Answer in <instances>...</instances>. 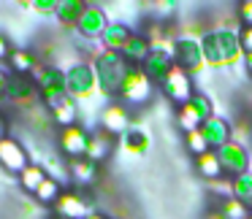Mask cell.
<instances>
[{"label": "cell", "mask_w": 252, "mask_h": 219, "mask_svg": "<svg viewBox=\"0 0 252 219\" xmlns=\"http://www.w3.org/2000/svg\"><path fill=\"white\" fill-rule=\"evenodd\" d=\"M201 49L209 68H233L239 65L241 55H244L239 33L228 27H209L206 35L201 38Z\"/></svg>", "instance_id": "cell-1"}, {"label": "cell", "mask_w": 252, "mask_h": 219, "mask_svg": "<svg viewBox=\"0 0 252 219\" xmlns=\"http://www.w3.org/2000/svg\"><path fill=\"white\" fill-rule=\"evenodd\" d=\"M93 68H95V76H98V89L103 98H114L120 95L122 84H125L127 73H130V62L125 60L122 52H106L100 49L93 60Z\"/></svg>", "instance_id": "cell-2"}, {"label": "cell", "mask_w": 252, "mask_h": 219, "mask_svg": "<svg viewBox=\"0 0 252 219\" xmlns=\"http://www.w3.org/2000/svg\"><path fill=\"white\" fill-rule=\"evenodd\" d=\"M212 116H214L212 100H209L203 92H195L190 103L179 106V111H176V125H179L185 133H192V130H201V125L206 119H212Z\"/></svg>", "instance_id": "cell-3"}, {"label": "cell", "mask_w": 252, "mask_h": 219, "mask_svg": "<svg viewBox=\"0 0 252 219\" xmlns=\"http://www.w3.org/2000/svg\"><path fill=\"white\" fill-rule=\"evenodd\" d=\"M65 79H68V95L76 100H87L93 98L98 89V76H95V68L90 62H76L65 71Z\"/></svg>", "instance_id": "cell-4"}, {"label": "cell", "mask_w": 252, "mask_h": 219, "mask_svg": "<svg viewBox=\"0 0 252 219\" xmlns=\"http://www.w3.org/2000/svg\"><path fill=\"white\" fill-rule=\"evenodd\" d=\"M174 65L187 71L190 76L201 73L206 68L203 60V49H201V38H187V35H176V46H174Z\"/></svg>", "instance_id": "cell-5"}, {"label": "cell", "mask_w": 252, "mask_h": 219, "mask_svg": "<svg viewBox=\"0 0 252 219\" xmlns=\"http://www.w3.org/2000/svg\"><path fill=\"white\" fill-rule=\"evenodd\" d=\"M38 76H35V82H38V92L44 95V100L49 106H57L60 100L68 98V79L63 71H57V68H38Z\"/></svg>", "instance_id": "cell-6"}, {"label": "cell", "mask_w": 252, "mask_h": 219, "mask_svg": "<svg viewBox=\"0 0 252 219\" xmlns=\"http://www.w3.org/2000/svg\"><path fill=\"white\" fill-rule=\"evenodd\" d=\"M217 157H220V165H222V173H228L230 179H239V176H244L252 170V160H250V154H247V149L239 146V143H233V141L220 146Z\"/></svg>", "instance_id": "cell-7"}, {"label": "cell", "mask_w": 252, "mask_h": 219, "mask_svg": "<svg viewBox=\"0 0 252 219\" xmlns=\"http://www.w3.org/2000/svg\"><path fill=\"white\" fill-rule=\"evenodd\" d=\"M149 95H152V82L141 71V65H133L125 84H122V89H120V98L130 106H144L149 100Z\"/></svg>", "instance_id": "cell-8"}, {"label": "cell", "mask_w": 252, "mask_h": 219, "mask_svg": "<svg viewBox=\"0 0 252 219\" xmlns=\"http://www.w3.org/2000/svg\"><path fill=\"white\" fill-rule=\"evenodd\" d=\"M160 89H163V95L171 100V103H176V106L190 103L192 95H195V92H192V79H190V73L182 71V68H176V65H174V71L168 73V79L160 84Z\"/></svg>", "instance_id": "cell-9"}, {"label": "cell", "mask_w": 252, "mask_h": 219, "mask_svg": "<svg viewBox=\"0 0 252 219\" xmlns=\"http://www.w3.org/2000/svg\"><path fill=\"white\" fill-rule=\"evenodd\" d=\"M133 127L130 114L122 103H109L103 111H100V130L109 133V136H125L127 130Z\"/></svg>", "instance_id": "cell-10"}, {"label": "cell", "mask_w": 252, "mask_h": 219, "mask_svg": "<svg viewBox=\"0 0 252 219\" xmlns=\"http://www.w3.org/2000/svg\"><path fill=\"white\" fill-rule=\"evenodd\" d=\"M0 165L6 170H11V173H22L30 165L28 152H25V146L17 138H3L0 141Z\"/></svg>", "instance_id": "cell-11"}, {"label": "cell", "mask_w": 252, "mask_h": 219, "mask_svg": "<svg viewBox=\"0 0 252 219\" xmlns=\"http://www.w3.org/2000/svg\"><path fill=\"white\" fill-rule=\"evenodd\" d=\"M87 146H90V136H87L84 127L73 125V127L60 130V149H63V154H68V157H73V160H82V157H87Z\"/></svg>", "instance_id": "cell-12"}, {"label": "cell", "mask_w": 252, "mask_h": 219, "mask_svg": "<svg viewBox=\"0 0 252 219\" xmlns=\"http://www.w3.org/2000/svg\"><path fill=\"white\" fill-rule=\"evenodd\" d=\"M55 211L60 219H87L90 214H93V208H90L87 200H84L82 195H76V192H63L55 203Z\"/></svg>", "instance_id": "cell-13"}, {"label": "cell", "mask_w": 252, "mask_h": 219, "mask_svg": "<svg viewBox=\"0 0 252 219\" xmlns=\"http://www.w3.org/2000/svg\"><path fill=\"white\" fill-rule=\"evenodd\" d=\"M141 71L147 73V79L152 84H163L165 79H168V73L174 71V57L163 55V52H152V55L141 62Z\"/></svg>", "instance_id": "cell-14"}, {"label": "cell", "mask_w": 252, "mask_h": 219, "mask_svg": "<svg viewBox=\"0 0 252 219\" xmlns=\"http://www.w3.org/2000/svg\"><path fill=\"white\" fill-rule=\"evenodd\" d=\"M230 130H233V125H230L228 119H222V116H212V119H206L201 125V133L203 138L209 141V146L217 152L220 146H225V143H230Z\"/></svg>", "instance_id": "cell-15"}, {"label": "cell", "mask_w": 252, "mask_h": 219, "mask_svg": "<svg viewBox=\"0 0 252 219\" xmlns=\"http://www.w3.org/2000/svg\"><path fill=\"white\" fill-rule=\"evenodd\" d=\"M106 27H109V19H106V14L100 11L98 6H87V11H84L82 22H79V35H84V38H103Z\"/></svg>", "instance_id": "cell-16"}, {"label": "cell", "mask_w": 252, "mask_h": 219, "mask_svg": "<svg viewBox=\"0 0 252 219\" xmlns=\"http://www.w3.org/2000/svg\"><path fill=\"white\" fill-rule=\"evenodd\" d=\"M6 92H8V98H11L14 103L30 106L35 100V84L30 82V79H25V76H11L8 84H6Z\"/></svg>", "instance_id": "cell-17"}, {"label": "cell", "mask_w": 252, "mask_h": 219, "mask_svg": "<svg viewBox=\"0 0 252 219\" xmlns=\"http://www.w3.org/2000/svg\"><path fill=\"white\" fill-rule=\"evenodd\" d=\"M130 35H133V30L127 27V25H122V22H109V27H106L100 44H103L106 52H122V49H125V44L130 41Z\"/></svg>", "instance_id": "cell-18"}, {"label": "cell", "mask_w": 252, "mask_h": 219, "mask_svg": "<svg viewBox=\"0 0 252 219\" xmlns=\"http://www.w3.org/2000/svg\"><path fill=\"white\" fill-rule=\"evenodd\" d=\"M122 55H125V60L130 62V65H141V62L147 60L149 55H152V44H149L147 35L133 33L130 41L125 44V49H122Z\"/></svg>", "instance_id": "cell-19"}, {"label": "cell", "mask_w": 252, "mask_h": 219, "mask_svg": "<svg viewBox=\"0 0 252 219\" xmlns=\"http://www.w3.org/2000/svg\"><path fill=\"white\" fill-rule=\"evenodd\" d=\"M111 149H114V136H109V133L98 130L90 136V146H87V160H93V163H100V160H106L111 154Z\"/></svg>", "instance_id": "cell-20"}, {"label": "cell", "mask_w": 252, "mask_h": 219, "mask_svg": "<svg viewBox=\"0 0 252 219\" xmlns=\"http://www.w3.org/2000/svg\"><path fill=\"white\" fill-rule=\"evenodd\" d=\"M84 11H87V3H82V0H63V3H57V17H60V22L65 27H79Z\"/></svg>", "instance_id": "cell-21"}, {"label": "cell", "mask_w": 252, "mask_h": 219, "mask_svg": "<svg viewBox=\"0 0 252 219\" xmlns=\"http://www.w3.org/2000/svg\"><path fill=\"white\" fill-rule=\"evenodd\" d=\"M122 149H125L127 154H133V157H141V154L149 149V136L138 125H133L130 130L122 136Z\"/></svg>", "instance_id": "cell-22"}, {"label": "cell", "mask_w": 252, "mask_h": 219, "mask_svg": "<svg viewBox=\"0 0 252 219\" xmlns=\"http://www.w3.org/2000/svg\"><path fill=\"white\" fill-rule=\"evenodd\" d=\"M52 119L65 130V127H73L76 125V100L68 95L65 100H60L57 106H52Z\"/></svg>", "instance_id": "cell-23"}, {"label": "cell", "mask_w": 252, "mask_h": 219, "mask_svg": "<svg viewBox=\"0 0 252 219\" xmlns=\"http://www.w3.org/2000/svg\"><path fill=\"white\" fill-rule=\"evenodd\" d=\"M46 181V170H44V165H35V163H30L28 168L19 173V184H22V190L25 192H30V195H35L38 192V187Z\"/></svg>", "instance_id": "cell-24"}, {"label": "cell", "mask_w": 252, "mask_h": 219, "mask_svg": "<svg viewBox=\"0 0 252 219\" xmlns=\"http://www.w3.org/2000/svg\"><path fill=\"white\" fill-rule=\"evenodd\" d=\"M68 173H71L79 184H90V181H95V176H98V163H93V160H87V157L73 160Z\"/></svg>", "instance_id": "cell-25"}, {"label": "cell", "mask_w": 252, "mask_h": 219, "mask_svg": "<svg viewBox=\"0 0 252 219\" xmlns=\"http://www.w3.org/2000/svg\"><path fill=\"white\" fill-rule=\"evenodd\" d=\"M195 168H198V173H201L203 179H209V181H214V179H220V176H222V165H220V157H217V152H214V149L198 157Z\"/></svg>", "instance_id": "cell-26"}, {"label": "cell", "mask_w": 252, "mask_h": 219, "mask_svg": "<svg viewBox=\"0 0 252 219\" xmlns=\"http://www.w3.org/2000/svg\"><path fill=\"white\" fill-rule=\"evenodd\" d=\"M233 197L247 208V211H252V170L244 176H239V179H233Z\"/></svg>", "instance_id": "cell-27"}, {"label": "cell", "mask_w": 252, "mask_h": 219, "mask_svg": "<svg viewBox=\"0 0 252 219\" xmlns=\"http://www.w3.org/2000/svg\"><path fill=\"white\" fill-rule=\"evenodd\" d=\"M60 181L55 179V176H46V181L38 187V192H35V197H38L41 203H57V197H60Z\"/></svg>", "instance_id": "cell-28"}, {"label": "cell", "mask_w": 252, "mask_h": 219, "mask_svg": "<svg viewBox=\"0 0 252 219\" xmlns=\"http://www.w3.org/2000/svg\"><path fill=\"white\" fill-rule=\"evenodd\" d=\"M230 141L239 143V146H244V149L250 146V143H252V122H250V119L236 122L233 130H230Z\"/></svg>", "instance_id": "cell-29"}, {"label": "cell", "mask_w": 252, "mask_h": 219, "mask_svg": "<svg viewBox=\"0 0 252 219\" xmlns=\"http://www.w3.org/2000/svg\"><path fill=\"white\" fill-rule=\"evenodd\" d=\"M187 149H190V152L195 154V157H201V154L212 152V146H209V141L203 138V133H201V130L187 133Z\"/></svg>", "instance_id": "cell-30"}, {"label": "cell", "mask_w": 252, "mask_h": 219, "mask_svg": "<svg viewBox=\"0 0 252 219\" xmlns=\"http://www.w3.org/2000/svg\"><path fill=\"white\" fill-rule=\"evenodd\" d=\"M220 211H222L228 219H247V217H250V211H247V208L241 206L236 197H230V200H222V208H220Z\"/></svg>", "instance_id": "cell-31"}, {"label": "cell", "mask_w": 252, "mask_h": 219, "mask_svg": "<svg viewBox=\"0 0 252 219\" xmlns=\"http://www.w3.org/2000/svg\"><path fill=\"white\" fill-rule=\"evenodd\" d=\"M209 190L214 195H222L225 200H230L233 197V179H214V181H209Z\"/></svg>", "instance_id": "cell-32"}, {"label": "cell", "mask_w": 252, "mask_h": 219, "mask_svg": "<svg viewBox=\"0 0 252 219\" xmlns=\"http://www.w3.org/2000/svg\"><path fill=\"white\" fill-rule=\"evenodd\" d=\"M11 65H14V71L28 73L30 68H33V57H30L28 52H14V55H11Z\"/></svg>", "instance_id": "cell-33"}, {"label": "cell", "mask_w": 252, "mask_h": 219, "mask_svg": "<svg viewBox=\"0 0 252 219\" xmlns=\"http://www.w3.org/2000/svg\"><path fill=\"white\" fill-rule=\"evenodd\" d=\"M152 8H155V14H158L160 19H165V17H171L179 6H176L174 0H160V3H152Z\"/></svg>", "instance_id": "cell-34"}, {"label": "cell", "mask_w": 252, "mask_h": 219, "mask_svg": "<svg viewBox=\"0 0 252 219\" xmlns=\"http://www.w3.org/2000/svg\"><path fill=\"white\" fill-rule=\"evenodd\" d=\"M236 14H239V22H244V27H252V0H244Z\"/></svg>", "instance_id": "cell-35"}, {"label": "cell", "mask_w": 252, "mask_h": 219, "mask_svg": "<svg viewBox=\"0 0 252 219\" xmlns=\"http://www.w3.org/2000/svg\"><path fill=\"white\" fill-rule=\"evenodd\" d=\"M239 41H241V49H244V55H252V27H241Z\"/></svg>", "instance_id": "cell-36"}, {"label": "cell", "mask_w": 252, "mask_h": 219, "mask_svg": "<svg viewBox=\"0 0 252 219\" xmlns=\"http://www.w3.org/2000/svg\"><path fill=\"white\" fill-rule=\"evenodd\" d=\"M8 55H11V49H8V41H6V35H0V60H6Z\"/></svg>", "instance_id": "cell-37"}, {"label": "cell", "mask_w": 252, "mask_h": 219, "mask_svg": "<svg viewBox=\"0 0 252 219\" xmlns=\"http://www.w3.org/2000/svg\"><path fill=\"white\" fill-rule=\"evenodd\" d=\"M244 68H247V73L252 76V55H244Z\"/></svg>", "instance_id": "cell-38"}, {"label": "cell", "mask_w": 252, "mask_h": 219, "mask_svg": "<svg viewBox=\"0 0 252 219\" xmlns=\"http://www.w3.org/2000/svg\"><path fill=\"white\" fill-rule=\"evenodd\" d=\"M6 138V122H3V114H0V141Z\"/></svg>", "instance_id": "cell-39"}, {"label": "cell", "mask_w": 252, "mask_h": 219, "mask_svg": "<svg viewBox=\"0 0 252 219\" xmlns=\"http://www.w3.org/2000/svg\"><path fill=\"white\" fill-rule=\"evenodd\" d=\"M87 219H106V217H103V214H95V211H93V214H90Z\"/></svg>", "instance_id": "cell-40"}, {"label": "cell", "mask_w": 252, "mask_h": 219, "mask_svg": "<svg viewBox=\"0 0 252 219\" xmlns=\"http://www.w3.org/2000/svg\"><path fill=\"white\" fill-rule=\"evenodd\" d=\"M247 219H252V217H247Z\"/></svg>", "instance_id": "cell-41"}, {"label": "cell", "mask_w": 252, "mask_h": 219, "mask_svg": "<svg viewBox=\"0 0 252 219\" xmlns=\"http://www.w3.org/2000/svg\"><path fill=\"white\" fill-rule=\"evenodd\" d=\"M250 217H252V211H250Z\"/></svg>", "instance_id": "cell-42"}]
</instances>
